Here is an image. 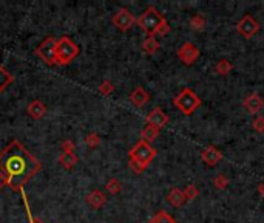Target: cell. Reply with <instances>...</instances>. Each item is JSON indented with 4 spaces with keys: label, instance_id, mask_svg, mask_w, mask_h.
Wrapping results in <instances>:
<instances>
[{
    "label": "cell",
    "instance_id": "1",
    "mask_svg": "<svg viewBox=\"0 0 264 223\" xmlns=\"http://www.w3.org/2000/svg\"><path fill=\"white\" fill-rule=\"evenodd\" d=\"M40 162L25 149L20 141L13 140L0 152V169L11 191H23V186L40 171Z\"/></svg>",
    "mask_w": 264,
    "mask_h": 223
},
{
    "label": "cell",
    "instance_id": "2",
    "mask_svg": "<svg viewBox=\"0 0 264 223\" xmlns=\"http://www.w3.org/2000/svg\"><path fill=\"white\" fill-rule=\"evenodd\" d=\"M156 149H154L150 142L139 140L136 144L130 149L129 152V166L134 174H142L145 169L150 166V163L156 157Z\"/></svg>",
    "mask_w": 264,
    "mask_h": 223
},
{
    "label": "cell",
    "instance_id": "3",
    "mask_svg": "<svg viewBox=\"0 0 264 223\" xmlns=\"http://www.w3.org/2000/svg\"><path fill=\"white\" fill-rule=\"evenodd\" d=\"M79 45L73 42L68 36H62L56 42V65H68L79 55Z\"/></svg>",
    "mask_w": 264,
    "mask_h": 223
},
{
    "label": "cell",
    "instance_id": "4",
    "mask_svg": "<svg viewBox=\"0 0 264 223\" xmlns=\"http://www.w3.org/2000/svg\"><path fill=\"white\" fill-rule=\"evenodd\" d=\"M164 17L154 6H149L138 19H136V23H138L141 28L147 33V36H154L158 31V28L161 26V23L164 22Z\"/></svg>",
    "mask_w": 264,
    "mask_h": 223
},
{
    "label": "cell",
    "instance_id": "5",
    "mask_svg": "<svg viewBox=\"0 0 264 223\" xmlns=\"http://www.w3.org/2000/svg\"><path fill=\"white\" fill-rule=\"evenodd\" d=\"M173 105L179 109L184 115H192L199 105H201V100H199V96L192 90V88H183L181 93L173 100Z\"/></svg>",
    "mask_w": 264,
    "mask_h": 223
},
{
    "label": "cell",
    "instance_id": "6",
    "mask_svg": "<svg viewBox=\"0 0 264 223\" xmlns=\"http://www.w3.org/2000/svg\"><path fill=\"white\" fill-rule=\"evenodd\" d=\"M56 42L57 39L54 38H47L45 39L40 45L38 47V50H36V55H38L45 64L48 65H56Z\"/></svg>",
    "mask_w": 264,
    "mask_h": 223
},
{
    "label": "cell",
    "instance_id": "7",
    "mask_svg": "<svg viewBox=\"0 0 264 223\" xmlns=\"http://www.w3.org/2000/svg\"><path fill=\"white\" fill-rule=\"evenodd\" d=\"M112 22H113V25L116 26L117 30L125 33L136 23V17L130 13V10H127V8H121V10H117L113 14Z\"/></svg>",
    "mask_w": 264,
    "mask_h": 223
},
{
    "label": "cell",
    "instance_id": "8",
    "mask_svg": "<svg viewBox=\"0 0 264 223\" xmlns=\"http://www.w3.org/2000/svg\"><path fill=\"white\" fill-rule=\"evenodd\" d=\"M236 31H238V34H241L244 39H250L260 31V23L257 19H253L252 16L247 14L236 23Z\"/></svg>",
    "mask_w": 264,
    "mask_h": 223
},
{
    "label": "cell",
    "instance_id": "9",
    "mask_svg": "<svg viewBox=\"0 0 264 223\" xmlns=\"http://www.w3.org/2000/svg\"><path fill=\"white\" fill-rule=\"evenodd\" d=\"M178 58L184 62L186 65H192L196 62V59L199 58V50L195 43L192 42H186L179 47L178 50Z\"/></svg>",
    "mask_w": 264,
    "mask_h": 223
},
{
    "label": "cell",
    "instance_id": "10",
    "mask_svg": "<svg viewBox=\"0 0 264 223\" xmlns=\"http://www.w3.org/2000/svg\"><path fill=\"white\" fill-rule=\"evenodd\" d=\"M169 120H170L169 115L164 112L161 107H154V109L147 115V118H145V121H147L149 126L158 129V130H161L162 127H166L169 124Z\"/></svg>",
    "mask_w": 264,
    "mask_h": 223
},
{
    "label": "cell",
    "instance_id": "11",
    "mask_svg": "<svg viewBox=\"0 0 264 223\" xmlns=\"http://www.w3.org/2000/svg\"><path fill=\"white\" fill-rule=\"evenodd\" d=\"M223 158H224V155H223L221 150L216 149V147L212 146V144L207 146V147L203 150V154H201V160H203V162H204L207 166H210V167L216 166Z\"/></svg>",
    "mask_w": 264,
    "mask_h": 223
},
{
    "label": "cell",
    "instance_id": "12",
    "mask_svg": "<svg viewBox=\"0 0 264 223\" xmlns=\"http://www.w3.org/2000/svg\"><path fill=\"white\" fill-rule=\"evenodd\" d=\"M243 105L247 109L249 113L252 115H257L261 109H263V105H264V101H263V98L258 95V93H250L244 98V101H243Z\"/></svg>",
    "mask_w": 264,
    "mask_h": 223
},
{
    "label": "cell",
    "instance_id": "13",
    "mask_svg": "<svg viewBox=\"0 0 264 223\" xmlns=\"http://www.w3.org/2000/svg\"><path fill=\"white\" fill-rule=\"evenodd\" d=\"M129 100H130V102H132L134 107L141 109V107H144L145 104L150 101V95L145 92L144 87H136L134 90L129 95Z\"/></svg>",
    "mask_w": 264,
    "mask_h": 223
},
{
    "label": "cell",
    "instance_id": "14",
    "mask_svg": "<svg viewBox=\"0 0 264 223\" xmlns=\"http://www.w3.org/2000/svg\"><path fill=\"white\" fill-rule=\"evenodd\" d=\"M85 202H87L92 208L101 209V208H104L105 204H107V197H105V194H104L101 189H93V191L85 197Z\"/></svg>",
    "mask_w": 264,
    "mask_h": 223
},
{
    "label": "cell",
    "instance_id": "15",
    "mask_svg": "<svg viewBox=\"0 0 264 223\" xmlns=\"http://www.w3.org/2000/svg\"><path fill=\"white\" fill-rule=\"evenodd\" d=\"M26 112L33 120H42L47 115V105H45L40 100H34L26 107Z\"/></svg>",
    "mask_w": 264,
    "mask_h": 223
},
{
    "label": "cell",
    "instance_id": "16",
    "mask_svg": "<svg viewBox=\"0 0 264 223\" xmlns=\"http://www.w3.org/2000/svg\"><path fill=\"white\" fill-rule=\"evenodd\" d=\"M167 202L175 208H181L183 204L186 203V197H184V192L183 189H178V188H173L169 195H167Z\"/></svg>",
    "mask_w": 264,
    "mask_h": 223
},
{
    "label": "cell",
    "instance_id": "17",
    "mask_svg": "<svg viewBox=\"0 0 264 223\" xmlns=\"http://www.w3.org/2000/svg\"><path fill=\"white\" fill-rule=\"evenodd\" d=\"M159 48V42L156 41L154 36H147V39L142 42V50L147 53V55H154Z\"/></svg>",
    "mask_w": 264,
    "mask_h": 223
},
{
    "label": "cell",
    "instance_id": "18",
    "mask_svg": "<svg viewBox=\"0 0 264 223\" xmlns=\"http://www.w3.org/2000/svg\"><path fill=\"white\" fill-rule=\"evenodd\" d=\"M59 163L62 167H65L67 171H71L77 163V157H76V154H60Z\"/></svg>",
    "mask_w": 264,
    "mask_h": 223
},
{
    "label": "cell",
    "instance_id": "19",
    "mask_svg": "<svg viewBox=\"0 0 264 223\" xmlns=\"http://www.w3.org/2000/svg\"><path fill=\"white\" fill-rule=\"evenodd\" d=\"M13 81H14V76L10 73V71H6L5 67L0 65V93H3L6 90V87Z\"/></svg>",
    "mask_w": 264,
    "mask_h": 223
},
{
    "label": "cell",
    "instance_id": "20",
    "mask_svg": "<svg viewBox=\"0 0 264 223\" xmlns=\"http://www.w3.org/2000/svg\"><path fill=\"white\" fill-rule=\"evenodd\" d=\"M149 223H176V220L173 219L167 211H158V212L150 219Z\"/></svg>",
    "mask_w": 264,
    "mask_h": 223
},
{
    "label": "cell",
    "instance_id": "21",
    "mask_svg": "<svg viewBox=\"0 0 264 223\" xmlns=\"http://www.w3.org/2000/svg\"><path fill=\"white\" fill-rule=\"evenodd\" d=\"M158 135H159V130L147 124V126H145L142 129V132H141V140L147 141V142H151V141H154V140L158 138Z\"/></svg>",
    "mask_w": 264,
    "mask_h": 223
},
{
    "label": "cell",
    "instance_id": "22",
    "mask_svg": "<svg viewBox=\"0 0 264 223\" xmlns=\"http://www.w3.org/2000/svg\"><path fill=\"white\" fill-rule=\"evenodd\" d=\"M232 68H233V65H232L230 62L227 61V59H221V61L218 62V64H216V67H215L216 73H220L221 76H226V75H229L230 71H232Z\"/></svg>",
    "mask_w": 264,
    "mask_h": 223
},
{
    "label": "cell",
    "instance_id": "23",
    "mask_svg": "<svg viewBox=\"0 0 264 223\" xmlns=\"http://www.w3.org/2000/svg\"><path fill=\"white\" fill-rule=\"evenodd\" d=\"M105 191H108L112 195H117L121 192V182L117 178H110L107 183H105Z\"/></svg>",
    "mask_w": 264,
    "mask_h": 223
},
{
    "label": "cell",
    "instance_id": "24",
    "mask_svg": "<svg viewBox=\"0 0 264 223\" xmlns=\"http://www.w3.org/2000/svg\"><path fill=\"white\" fill-rule=\"evenodd\" d=\"M183 192H184L186 202L195 200V199H198V195H199V189H198L196 184H187L186 189H183Z\"/></svg>",
    "mask_w": 264,
    "mask_h": 223
},
{
    "label": "cell",
    "instance_id": "25",
    "mask_svg": "<svg viewBox=\"0 0 264 223\" xmlns=\"http://www.w3.org/2000/svg\"><path fill=\"white\" fill-rule=\"evenodd\" d=\"M190 26H192V28L196 30V31H203L206 28V19L203 16L196 14V16L192 17V19H190Z\"/></svg>",
    "mask_w": 264,
    "mask_h": 223
},
{
    "label": "cell",
    "instance_id": "26",
    "mask_svg": "<svg viewBox=\"0 0 264 223\" xmlns=\"http://www.w3.org/2000/svg\"><path fill=\"white\" fill-rule=\"evenodd\" d=\"M20 192H22V199H23V204H25L26 216H28V223H43L39 217H34V216H33V212H31V209H30L28 199H26V195H25V192H23V191H20Z\"/></svg>",
    "mask_w": 264,
    "mask_h": 223
},
{
    "label": "cell",
    "instance_id": "27",
    "mask_svg": "<svg viewBox=\"0 0 264 223\" xmlns=\"http://www.w3.org/2000/svg\"><path fill=\"white\" fill-rule=\"evenodd\" d=\"M229 178H227L224 174H220V175H216L215 178H213V186L216 189H220V191H223V189H226L227 186H229Z\"/></svg>",
    "mask_w": 264,
    "mask_h": 223
},
{
    "label": "cell",
    "instance_id": "28",
    "mask_svg": "<svg viewBox=\"0 0 264 223\" xmlns=\"http://www.w3.org/2000/svg\"><path fill=\"white\" fill-rule=\"evenodd\" d=\"M113 92H114V85L110 79H105V81H102L101 85H99V93L104 96H110Z\"/></svg>",
    "mask_w": 264,
    "mask_h": 223
},
{
    "label": "cell",
    "instance_id": "29",
    "mask_svg": "<svg viewBox=\"0 0 264 223\" xmlns=\"http://www.w3.org/2000/svg\"><path fill=\"white\" fill-rule=\"evenodd\" d=\"M85 144L88 147H92V149H96L99 144H101V137H99L97 133H94V132L88 133V135L85 137Z\"/></svg>",
    "mask_w": 264,
    "mask_h": 223
},
{
    "label": "cell",
    "instance_id": "30",
    "mask_svg": "<svg viewBox=\"0 0 264 223\" xmlns=\"http://www.w3.org/2000/svg\"><path fill=\"white\" fill-rule=\"evenodd\" d=\"M60 147H62V154H75V142L70 140L62 141Z\"/></svg>",
    "mask_w": 264,
    "mask_h": 223
},
{
    "label": "cell",
    "instance_id": "31",
    "mask_svg": "<svg viewBox=\"0 0 264 223\" xmlns=\"http://www.w3.org/2000/svg\"><path fill=\"white\" fill-rule=\"evenodd\" d=\"M252 127H253V130H257L258 133H264V117L255 118L253 122H252Z\"/></svg>",
    "mask_w": 264,
    "mask_h": 223
},
{
    "label": "cell",
    "instance_id": "32",
    "mask_svg": "<svg viewBox=\"0 0 264 223\" xmlns=\"http://www.w3.org/2000/svg\"><path fill=\"white\" fill-rule=\"evenodd\" d=\"M169 33H170V25H169L167 19H164V22L161 23V26L158 28L156 34H159V36H166V34H169Z\"/></svg>",
    "mask_w": 264,
    "mask_h": 223
},
{
    "label": "cell",
    "instance_id": "33",
    "mask_svg": "<svg viewBox=\"0 0 264 223\" xmlns=\"http://www.w3.org/2000/svg\"><path fill=\"white\" fill-rule=\"evenodd\" d=\"M5 186H6V178H5V175L2 172V169H0V191H2Z\"/></svg>",
    "mask_w": 264,
    "mask_h": 223
},
{
    "label": "cell",
    "instance_id": "34",
    "mask_svg": "<svg viewBox=\"0 0 264 223\" xmlns=\"http://www.w3.org/2000/svg\"><path fill=\"white\" fill-rule=\"evenodd\" d=\"M258 192H260V195L264 199V180L260 183V186H258Z\"/></svg>",
    "mask_w": 264,
    "mask_h": 223
}]
</instances>
